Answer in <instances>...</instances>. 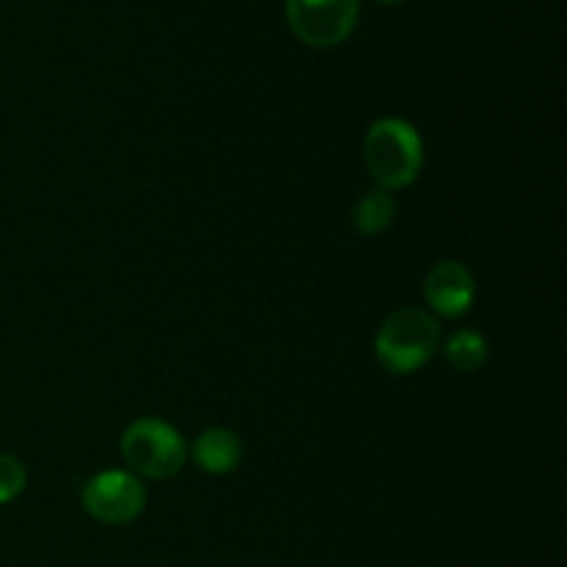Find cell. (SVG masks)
Here are the masks:
<instances>
[{
	"label": "cell",
	"mask_w": 567,
	"mask_h": 567,
	"mask_svg": "<svg viewBox=\"0 0 567 567\" xmlns=\"http://www.w3.org/2000/svg\"><path fill=\"white\" fill-rule=\"evenodd\" d=\"M363 161L382 192L408 188L424 166V144L419 131L399 116H385L369 127L363 142Z\"/></svg>",
	"instance_id": "1"
},
{
	"label": "cell",
	"mask_w": 567,
	"mask_h": 567,
	"mask_svg": "<svg viewBox=\"0 0 567 567\" xmlns=\"http://www.w3.org/2000/svg\"><path fill=\"white\" fill-rule=\"evenodd\" d=\"M441 324L421 308H402L382 321L374 338L377 363L388 374H413L435 354Z\"/></svg>",
	"instance_id": "2"
},
{
	"label": "cell",
	"mask_w": 567,
	"mask_h": 567,
	"mask_svg": "<svg viewBox=\"0 0 567 567\" xmlns=\"http://www.w3.org/2000/svg\"><path fill=\"white\" fill-rule=\"evenodd\" d=\"M122 460L147 480H172L183 471L188 449L175 426L158 419H138L122 432Z\"/></svg>",
	"instance_id": "3"
},
{
	"label": "cell",
	"mask_w": 567,
	"mask_h": 567,
	"mask_svg": "<svg viewBox=\"0 0 567 567\" xmlns=\"http://www.w3.org/2000/svg\"><path fill=\"white\" fill-rule=\"evenodd\" d=\"M360 0H286L291 31L310 48H336L352 33Z\"/></svg>",
	"instance_id": "4"
},
{
	"label": "cell",
	"mask_w": 567,
	"mask_h": 567,
	"mask_svg": "<svg viewBox=\"0 0 567 567\" xmlns=\"http://www.w3.org/2000/svg\"><path fill=\"white\" fill-rule=\"evenodd\" d=\"M144 504H147L144 485L125 471H103L83 487V507L100 524H131L144 513Z\"/></svg>",
	"instance_id": "5"
},
{
	"label": "cell",
	"mask_w": 567,
	"mask_h": 567,
	"mask_svg": "<svg viewBox=\"0 0 567 567\" xmlns=\"http://www.w3.org/2000/svg\"><path fill=\"white\" fill-rule=\"evenodd\" d=\"M424 297L435 313L446 316V319H457V316L468 313V308L474 305V275L460 260H443V264L432 266L430 275H426Z\"/></svg>",
	"instance_id": "6"
},
{
	"label": "cell",
	"mask_w": 567,
	"mask_h": 567,
	"mask_svg": "<svg viewBox=\"0 0 567 567\" xmlns=\"http://www.w3.org/2000/svg\"><path fill=\"white\" fill-rule=\"evenodd\" d=\"M194 463L205 471V474H230L241 465L244 449L241 441H238L236 432L221 430V426H214V430H205L203 435L194 441Z\"/></svg>",
	"instance_id": "7"
},
{
	"label": "cell",
	"mask_w": 567,
	"mask_h": 567,
	"mask_svg": "<svg viewBox=\"0 0 567 567\" xmlns=\"http://www.w3.org/2000/svg\"><path fill=\"white\" fill-rule=\"evenodd\" d=\"M393 214H396V205H393L391 194L377 188V192H365L363 197L354 203L352 225L360 236L374 238L388 230V225L393 221Z\"/></svg>",
	"instance_id": "8"
},
{
	"label": "cell",
	"mask_w": 567,
	"mask_h": 567,
	"mask_svg": "<svg viewBox=\"0 0 567 567\" xmlns=\"http://www.w3.org/2000/svg\"><path fill=\"white\" fill-rule=\"evenodd\" d=\"M487 352H491V349H487V341L474 330L454 332V336L446 341V349H443L449 365L463 371V374H474V371H480L482 365L487 363Z\"/></svg>",
	"instance_id": "9"
},
{
	"label": "cell",
	"mask_w": 567,
	"mask_h": 567,
	"mask_svg": "<svg viewBox=\"0 0 567 567\" xmlns=\"http://www.w3.org/2000/svg\"><path fill=\"white\" fill-rule=\"evenodd\" d=\"M28 474L25 465L11 454H0V504H9L25 491Z\"/></svg>",
	"instance_id": "10"
},
{
	"label": "cell",
	"mask_w": 567,
	"mask_h": 567,
	"mask_svg": "<svg viewBox=\"0 0 567 567\" xmlns=\"http://www.w3.org/2000/svg\"><path fill=\"white\" fill-rule=\"evenodd\" d=\"M385 3H399V0H385Z\"/></svg>",
	"instance_id": "11"
}]
</instances>
